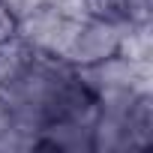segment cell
Segmentation results:
<instances>
[{"label":"cell","mask_w":153,"mask_h":153,"mask_svg":"<svg viewBox=\"0 0 153 153\" xmlns=\"http://www.w3.org/2000/svg\"><path fill=\"white\" fill-rule=\"evenodd\" d=\"M123 39V21H105V18H84L75 24L69 45L63 51V60L72 69L96 66L120 51Z\"/></svg>","instance_id":"1"},{"label":"cell","mask_w":153,"mask_h":153,"mask_svg":"<svg viewBox=\"0 0 153 153\" xmlns=\"http://www.w3.org/2000/svg\"><path fill=\"white\" fill-rule=\"evenodd\" d=\"M75 24H78V21H66L51 3H39V6H33V9H27V12L21 15L18 36H21L36 54L63 57Z\"/></svg>","instance_id":"2"},{"label":"cell","mask_w":153,"mask_h":153,"mask_svg":"<svg viewBox=\"0 0 153 153\" xmlns=\"http://www.w3.org/2000/svg\"><path fill=\"white\" fill-rule=\"evenodd\" d=\"M90 153H129L126 123L120 117L99 114L90 126Z\"/></svg>","instance_id":"3"},{"label":"cell","mask_w":153,"mask_h":153,"mask_svg":"<svg viewBox=\"0 0 153 153\" xmlns=\"http://www.w3.org/2000/svg\"><path fill=\"white\" fill-rule=\"evenodd\" d=\"M33 57H36V51L21 36H12L6 42H0V90H3L9 81H15L18 75L30 66Z\"/></svg>","instance_id":"4"},{"label":"cell","mask_w":153,"mask_h":153,"mask_svg":"<svg viewBox=\"0 0 153 153\" xmlns=\"http://www.w3.org/2000/svg\"><path fill=\"white\" fill-rule=\"evenodd\" d=\"M87 18H105V21H123L120 0H84Z\"/></svg>","instance_id":"5"},{"label":"cell","mask_w":153,"mask_h":153,"mask_svg":"<svg viewBox=\"0 0 153 153\" xmlns=\"http://www.w3.org/2000/svg\"><path fill=\"white\" fill-rule=\"evenodd\" d=\"M126 24H150V0H120Z\"/></svg>","instance_id":"6"},{"label":"cell","mask_w":153,"mask_h":153,"mask_svg":"<svg viewBox=\"0 0 153 153\" xmlns=\"http://www.w3.org/2000/svg\"><path fill=\"white\" fill-rule=\"evenodd\" d=\"M18 24H21L18 9H12L6 0H0V42H6V39L18 36Z\"/></svg>","instance_id":"7"},{"label":"cell","mask_w":153,"mask_h":153,"mask_svg":"<svg viewBox=\"0 0 153 153\" xmlns=\"http://www.w3.org/2000/svg\"><path fill=\"white\" fill-rule=\"evenodd\" d=\"M51 6H54L66 21H84V18H87L84 0H51Z\"/></svg>","instance_id":"8"}]
</instances>
